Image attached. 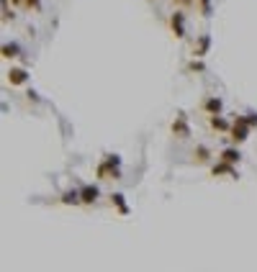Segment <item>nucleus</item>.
<instances>
[{"label": "nucleus", "mask_w": 257, "mask_h": 272, "mask_svg": "<svg viewBox=\"0 0 257 272\" xmlns=\"http://www.w3.org/2000/svg\"><path fill=\"white\" fill-rule=\"evenodd\" d=\"M95 177H100V180H118L121 177V157L118 154H105L103 162L95 167Z\"/></svg>", "instance_id": "obj_1"}, {"label": "nucleus", "mask_w": 257, "mask_h": 272, "mask_svg": "<svg viewBox=\"0 0 257 272\" xmlns=\"http://www.w3.org/2000/svg\"><path fill=\"white\" fill-rule=\"evenodd\" d=\"M250 131H252V126L247 124V116H237L234 121H232V141L234 144H242V141H247L250 139Z\"/></svg>", "instance_id": "obj_2"}, {"label": "nucleus", "mask_w": 257, "mask_h": 272, "mask_svg": "<svg viewBox=\"0 0 257 272\" xmlns=\"http://www.w3.org/2000/svg\"><path fill=\"white\" fill-rule=\"evenodd\" d=\"M170 28H172V34H175L177 39H185V36H188V31H185V13H183V8H175V10H172V16H170Z\"/></svg>", "instance_id": "obj_3"}, {"label": "nucleus", "mask_w": 257, "mask_h": 272, "mask_svg": "<svg viewBox=\"0 0 257 272\" xmlns=\"http://www.w3.org/2000/svg\"><path fill=\"white\" fill-rule=\"evenodd\" d=\"M170 131H172V136H177V139H188V136H190V124H188V116H185V113L175 116V121H172Z\"/></svg>", "instance_id": "obj_4"}, {"label": "nucleus", "mask_w": 257, "mask_h": 272, "mask_svg": "<svg viewBox=\"0 0 257 272\" xmlns=\"http://www.w3.org/2000/svg\"><path fill=\"white\" fill-rule=\"evenodd\" d=\"M211 175H214V177H219V175H229L232 180H239V172H237V167H234V164H229V162H216L214 164V167H211Z\"/></svg>", "instance_id": "obj_5"}, {"label": "nucleus", "mask_w": 257, "mask_h": 272, "mask_svg": "<svg viewBox=\"0 0 257 272\" xmlns=\"http://www.w3.org/2000/svg\"><path fill=\"white\" fill-rule=\"evenodd\" d=\"M5 77H8V82H10V85H26L31 74H28L23 67H10V69L5 72Z\"/></svg>", "instance_id": "obj_6"}, {"label": "nucleus", "mask_w": 257, "mask_h": 272, "mask_svg": "<svg viewBox=\"0 0 257 272\" xmlns=\"http://www.w3.org/2000/svg\"><path fill=\"white\" fill-rule=\"evenodd\" d=\"M208 49H211V34H201L198 36V41L193 44V57H206L208 54Z\"/></svg>", "instance_id": "obj_7"}, {"label": "nucleus", "mask_w": 257, "mask_h": 272, "mask_svg": "<svg viewBox=\"0 0 257 272\" xmlns=\"http://www.w3.org/2000/svg\"><path fill=\"white\" fill-rule=\"evenodd\" d=\"M98 195H100L98 185H83V188H80V198H83V205H93V203L98 201Z\"/></svg>", "instance_id": "obj_8"}, {"label": "nucleus", "mask_w": 257, "mask_h": 272, "mask_svg": "<svg viewBox=\"0 0 257 272\" xmlns=\"http://www.w3.org/2000/svg\"><path fill=\"white\" fill-rule=\"evenodd\" d=\"M203 111H206L208 116H216V113H221V111H224V100H221L219 95H211V98H206V100H203Z\"/></svg>", "instance_id": "obj_9"}, {"label": "nucleus", "mask_w": 257, "mask_h": 272, "mask_svg": "<svg viewBox=\"0 0 257 272\" xmlns=\"http://www.w3.org/2000/svg\"><path fill=\"white\" fill-rule=\"evenodd\" d=\"M208 124H211V129H214V131H221V134H229V131H232V124H229V121H226L221 113L208 116Z\"/></svg>", "instance_id": "obj_10"}, {"label": "nucleus", "mask_w": 257, "mask_h": 272, "mask_svg": "<svg viewBox=\"0 0 257 272\" xmlns=\"http://www.w3.org/2000/svg\"><path fill=\"white\" fill-rule=\"evenodd\" d=\"M0 54H3V59H16V57L21 54L18 41H5V44H3V49H0Z\"/></svg>", "instance_id": "obj_11"}, {"label": "nucleus", "mask_w": 257, "mask_h": 272, "mask_svg": "<svg viewBox=\"0 0 257 272\" xmlns=\"http://www.w3.org/2000/svg\"><path fill=\"white\" fill-rule=\"evenodd\" d=\"M111 203L118 208L121 216H129V205H126V195L124 193H111Z\"/></svg>", "instance_id": "obj_12"}, {"label": "nucleus", "mask_w": 257, "mask_h": 272, "mask_svg": "<svg viewBox=\"0 0 257 272\" xmlns=\"http://www.w3.org/2000/svg\"><path fill=\"white\" fill-rule=\"evenodd\" d=\"M59 203H65V205H80L83 203V198H80V190H67V193H62V198H59Z\"/></svg>", "instance_id": "obj_13"}, {"label": "nucleus", "mask_w": 257, "mask_h": 272, "mask_svg": "<svg viewBox=\"0 0 257 272\" xmlns=\"http://www.w3.org/2000/svg\"><path fill=\"white\" fill-rule=\"evenodd\" d=\"M221 159H224V162H229V164H239L242 152H239L237 146H229V149H224V152H221Z\"/></svg>", "instance_id": "obj_14"}, {"label": "nucleus", "mask_w": 257, "mask_h": 272, "mask_svg": "<svg viewBox=\"0 0 257 272\" xmlns=\"http://www.w3.org/2000/svg\"><path fill=\"white\" fill-rule=\"evenodd\" d=\"M193 157H195V162H201V164H206L208 159H211V149L206 146V144H198L193 149Z\"/></svg>", "instance_id": "obj_15"}, {"label": "nucleus", "mask_w": 257, "mask_h": 272, "mask_svg": "<svg viewBox=\"0 0 257 272\" xmlns=\"http://www.w3.org/2000/svg\"><path fill=\"white\" fill-rule=\"evenodd\" d=\"M198 8H201V16H203V18H211V13H214V8H211V0H198Z\"/></svg>", "instance_id": "obj_16"}, {"label": "nucleus", "mask_w": 257, "mask_h": 272, "mask_svg": "<svg viewBox=\"0 0 257 272\" xmlns=\"http://www.w3.org/2000/svg\"><path fill=\"white\" fill-rule=\"evenodd\" d=\"M188 69H190V72H203V69H206V65L201 62L198 57H193V62L188 65Z\"/></svg>", "instance_id": "obj_17"}, {"label": "nucleus", "mask_w": 257, "mask_h": 272, "mask_svg": "<svg viewBox=\"0 0 257 272\" xmlns=\"http://www.w3.org/2000/svg\"><path fill=\"white\" fill-rule=\"evenodd\" d=\"M13 18H16V13L8 8V0H3V23H8V21H13Z\"/></svg>", "instance_id": "obj_18"}, {"label": "nucleus", "mask_w": 257, "mask_h": 272, "mask_svg": "<svg viewBox=\"0 0 257 272\" xmlns=\"http://www.w3.org/2000/svg\"><path fill=\"white\" fill-rule=\"evenodd\" d=\"M26 98H28V100H34V103H41V95L36 93V90H26Z\"/></svg>", "instance_id": "obj_19"}, {"label": "nucleus", "mask_w": 257, "mask_h": 272, "mask_svg": "<svg viewBox=\"0 0 257 272\" xmlns=\"http://www.w3.org/2000/svg\"><path fill=\"white\" fill-rule=\"evenodd\" d=\"M26 8L28 10H39L41 8V0H26Z\"/></svg>", "instance_id": "obj_20"}, {"label": "nucleus", "mask_w": 257, "mask_h": 272, "mask_svg": "<svg viewBox=\"0 0 257 272\" xmlns=\"http://www.w3.org/2000/svg\"><path fill=\"white\" fill-rule=\"evenodd\" d=\"M193 3H195V0H175V5H177V8H190Z\"/></svg>", "instance_id": "obj_21"}, {"label": "nucleus", "mask_w": 257, "mask_h": 272, "mask_svg": "<svg viewBox=\"0 0 257 272\" xmlns=\"http://www.w3.org/2000/svg\"><path fill=\"white\" fill-rule=\"evenodd\" d=\"M247 116V124L250 126H257V113H245Z\"/></svg>", "instance_id": "obj_22"}, {"label": "nucleus", "mask_w": 257, "mask_h": 272, "mask_svg": "<svg viewBox=\"0 0 257 272\" xmlns=\"http://www.w3.org/2000/svg\"><path fill=\"white\" fill-rule=\"evenodd\" d=\"M13 5H26V0H10Z\"/></svg>", "instance_id": "obj_23"}]
</instances>
